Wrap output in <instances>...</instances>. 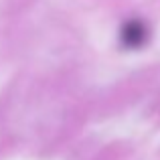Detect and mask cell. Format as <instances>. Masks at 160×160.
<instances>
[{
    "mask_svg": "<svg viewBox=\"0 0 160 160\" xmlns=\"http://www.w3.org/2000/svg\"><path fill=\"white\" fill-rule=\"evenodd\" d=\"M146 39V28L142 22H138V20H130V22L124 24V28H122V41H124L126 47H138V45H142Z\"/></svg>",
    "mask_w": 160,
    "mask_h": 160,
    "instance_id": "1",
    "label": "cell"
}]
</instances>
